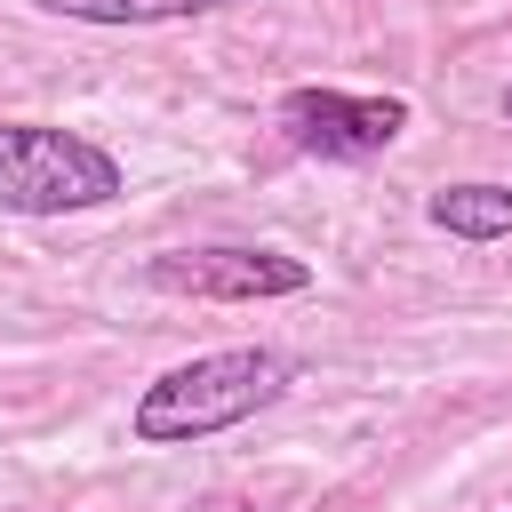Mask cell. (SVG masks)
<instances>
[{
    "mask_svg": "<svg viewBox=\"0 0 512 512\" xmlns=\"http://www.w3.org/2000/svg\"><path fill=\"white\" fill-rule=\"evenodd\" d=\"M32 8L72 16V24H176V16H216L240 0H32Z\"/></svg>",
    "mask_w": 512,
    "mask_h": 512,
    "instance_id": "cell-6",
    "label": "cell"
},
{
    "mask_svg": "<svg viewBox=\"0 0 512 512\" xmlns=\"http://www.w3.org/2000/svg\"><path fill=\"white\" fill-rule=\"evenodd\" d=\"M424 216L448 232V240H504L512 232V184H440L424 200Z\"/></svg>",
    "mask_w": 512,
    "mask_h": 512,
    "instance_id": "cell-5",
    "label": "cell"
},
{
    "mask_svg": "<svg viewBox=\"0 0 512 512\" xmlns=\"http://www.w3.org/2000/svg\"><path fill=\"white\" fill-rule=\"evenodd\" d=\"M504 112H512V96H504Z\"/></svg>",
    "mask_w": 512,
    "mask_h": 512,
    "instance_id": "cell-7",
    "label": "cell"
},
{
    "mask_svg": "<svg viewBox=\"0 0 512 512\" xmlns=\"http://www.w3.org/2000/svg\"><path fill=\"white\" fill-rule=\"evenodd\" d=\"M144 280L160 296H192V304H272V296H304L312 288V264L304 256H280V248L216 240V248H168V256H152Z\"/></svg>",
    "mask_w": 512,
    "mask_h": 512,
    "instance_id": "cell-3",
    "label": "cell"
},
{
    "mask_svg": "<svg viewBox=\"0 0 512 512\" xmlns=\"http://www.w3.org/2000/svg\"><path fill=\"white\" fill-rule=\"evenodd\" d=\"M120 200V160L48 120H0V208L8 216H80Z\"/></svg>",
    "mask_w": 512,
    "mask_h": 512,
    "instance_id": "cell-2",
    "label": "cell"
},
{
    "mask_svg": "<svg viewBox=\"0 0 512 512\" xmlns=\"http://www.w3.org/2000/svg\"><path fill=\"white\" fill-rule=\"evenodd\" d=\"M288 376H296V368H288V352H272V344L200 352V360H184V368H168V376L144 384L128 432H136V448H192V440L232 432V424H248L256 408H272V400L288 392Z\"/></svg>",
    "mask_w": 512,
    "mask_h": 512,
    "instance_id": "cell-1",
    "label": "cell"
},
{
    "mask_svg": "<svg viewBox=\"0 0 512 512\" xmlns=\"http://www.w3.org/2000/svg\"><path fill=\"white\" fill-rule=\"evenodd\" d=\"M280 128H288V144H304L320 160H368L408 128V104L400 96H352V88H288Z\"/></svg>",
    "mask_w": 512,
    "mask_h": 512,
    "instance_id": "cell-4",
    "label": "cell"
}]
</instances>
